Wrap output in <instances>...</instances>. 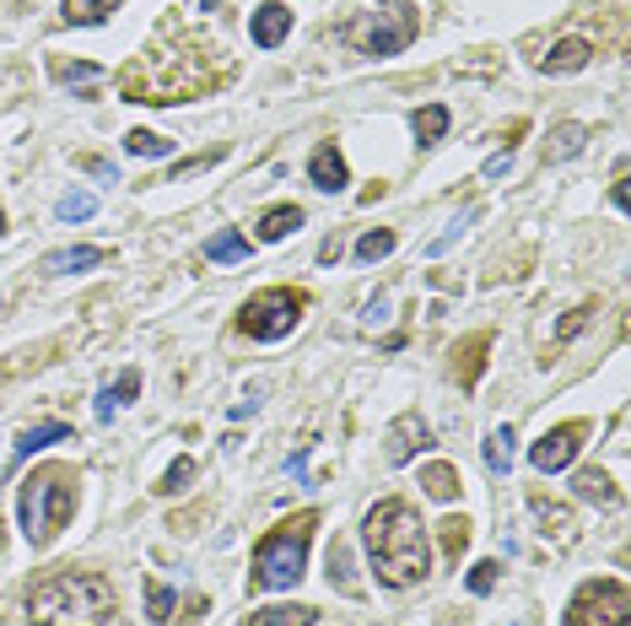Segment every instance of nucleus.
Masks as SVG:
<instances>
[{"label": "nucleus", "instance_id": "4468645a", "mask_svg": "<svg viewBox=\"0 0 631 626\" xmlns=\"http://www.w3.org/2000/svg\"><path fill=\"white\" fill-rule=\"evenodd\" d=\"M249 33H254V44H260V49H275V44H281V38L291 33V11H286L281 0H265V5L254 11Z\"/></svg>", "mask_w": 631, "mask_h": 626}, {"label": "nucleus", "instance_id": "ea45409f", "mask_svg": "<svg viewBox=\"0 0 631 626\" xmlns=\"http://www.w3.org/2000/svg\"><path fill=\"white\" fill-rule=\"evenodd\" d=\"M610 200H616V211H627L631 194H627V174H616V189H610Z\"/></svg>", "mask_w": 631, "mask_h": 626}, {"label": "nucleus", "instance_id": "c9c22d12", "mask_svg": "<svg viewBox=\"0 0 631 626\" xmlns=\"http://www.w3.org/2000/svg\"><path fill=\"white\" fill-rule=\"evenodd\" d=\"M335 578H341V589H346V594H357V583H352V556H346V545H335V551H330V583H335Z\"/></svg>", "mask_w": 631, "mask_h": 626}, {"label": "nucleus", "instance_id": "ddd939ff", "mask_svg": "<svg viewBox=\"0 0 631 626\" xmlns=\"http://www.w3.org/2000/svg\"><path fill=\"white\" fill-rule=\"evenodd\" d=\"M486 352H491V335H486V330L469 335V341H459V346H453V383L475 389V383H480V367H486Z\"/></svg>", "mask_w": 631, "mask_h": 626}, {"label": "nucleus", "instance_id": "bb28decb", "mask_svg": "<svg viewBox=\"0 0 631 626\" xmlns=\"http://www.w3.org/2000/svg\"><path fill=\"white\" fill-rule=\"evenodd\" d=\"M174 605H179V594H174L168 583L146 578V622H152V626H168V622H174Z\"/></svg>", "mask_w": 631, "mask_h": 626}, {"label": "nucleus", "instance_id": "6e6552de", "mask_svg": "<svg viewBox=\"0 0 631 626\" xmlns=\"http://www.w3.org/2000/svg\"><path fill=\"white\" fill-rule=\"evenodd\" d=\"M627 622H631V594L621 578H594L567 605V626H627Z\"/></svg>", "mask_w": 631, "mask_h": 626}, {"label": "nucleus", "instance_id": "72a5a7b5", "mask_svg": "<svg viewBox=\"0 0 631 626\" xmlns=\"http://www.w3.org/2000/svg\"><path fill=\"white\" fill-rule=\"evenodd\" d=\"M594 314H599L594 303H578V308H572V314H567V319L556 324V341H572V335H578V330H583V324H588Z\"/></svg>", "mask_w": 631, "mask_h": 626}, {"label": "nucleus", "instance_id": "f257e3e1", "mask_svg": "<svg viewBox=\"0 0 631 626\" xmlns=\"http://www.w3.org/2000/svg\"><path fill=\"white\" fill-rule=\"evenodd\" d=\"M361 540H367V556H372L378 583H389V589H416V583L432 572L427 524H421V513H416L405 497L378 503V508L361 519Z\"/></svg>", "mask_w": 631, "mask_h": 626}, {"label": "nucleus", "instance_id": "58836bf2", "mask_svg": "<svg viewBox=\"0 0 631 626\" xmlns=\"http://www.w3.org/2000/svg\"><path fill=\"white\" fill-rule=\"evenodd\" d=\"M211 163H222V152H205V157H189V163H179V168H174V179H183V174H200V168H211Z\"/></svg>", "mask_w": 631, "mask_h": 626}, {"label": "nucleus", "instance_id": "c756f323", "mask_svg": "<svg viewBox=\"0 0 631 626\" xmlns=\"http://www.w3.org/2000/svg\"><path fill=\"white\" fill-rule=\"evenodd\" d=\"M189 481H194V459L179 453V459L168 464V475L157 481V492H163V497H179V492H189Z\"/></svg>", "mask_w": 631, "mask_h": 626}, {"label": "nucleus", "instance_id": "a878e982", "mask_svg": "<svg viewBox=\"0 0 631 626\" xmlns=\"http://www.w3.org/2000/svg\"><path fill=\"white\" fill-rule=\"evenodd\" d=\"M421 492H427L432 503H459V475H453V464H427V470H421Z\"/></svg>", "mask_w": 631, "mask_h": 626}, {"label": "nucleus", "instance_id": "4be33fe9", "mask_svg": "<svg viewBox=\"0 0 631 626\" xmlns=\"http://www.w3.org/2000/svg\"><path fill=\"white\" fill-rule=\"evenodd\" d=\"M319 611L313 605H271V611H254L243 626H313Z\"/></svg>", "mask_w": 631, "mask_h": 626}, {"label": "nucleus", "instance_id": "a211bd4d", "mask_svg": "<svg viewBox=\"0 0 631 626\" xmlns=\"http://www.w3.org/2000/svg\"><path fill=\"white\" fill-rule=\"evenodd\" d=\"M572 486H578V497H583V503H605V508H616V503H621V486H616L605 470H578V481H572Z\"/></svg>", "mask_w": 631, "mask_h": 626}, {"label": "nucleus", "instance_id": "2f4dec72", "mask_svg": "<svg viewBox=\"0 0 631 626\" xmlns=\"http://www.w3.org/2000/svg\"><path fill=\"white\" fill-rule=\"evenodd\" d=\"M383 255H394V233H389V227H383V233H367V238L357 244V260H361V265H378Z\"/></svg>", "mask_w": 631, "mask_h": 626}, {"label": "nucleus", "instance_id": "6ab92c4d", "mask_svg": "<svg viewBox=\"0 0 631 626\" xmlns=\"http://www.w3.org/2000/svg\"><path fill=\"white\" fill-rule=\"evenodd\" d=\"M108 11H119V0H66L60 22L66 27H97V22H108Z\"/></svg>", "mask_w": 631, "mask_h": 626}, {"label": "nucleus", "instance_id": "7c9ffc66", "mask_svg": "<svg viewBox=\"0 0 631 626\" xmlns=\"http://www.w3.org/2000/svg\"><path fill=\"white\" fill-rule=\"evenodd\" d=\"M92 211H97V200H92V194H82V189L60 194V205H55V216H60V222H87Z\"/></svg>", "mask_w": 631, "mask_h": 626}, {"label": "nucleus", "instance_id": "a19ab883", "mask_svg": "<svg viewBox=\"0 0 631 626\" xmlns=\"http://www.w3.org/2000/svg\"><path fill=\"white\" fill-rule=\"evenodd\" d=\"M341 260V238H324V249H319V265H335Z\"/></svg>", "mask_w": 631, "mask_h": 626}, {"label": "nucleus", "instance_id": "2eb2a0df", "mask_svg": "<svg viewBox=\"0 0 631 626\" xmlns=\"http://www.w3.org/2000/svg\"><path fill=\"white\" fill-rule=\"evenodd\" d=\"M302 227V205H271L265 216H260V244H281V238H291Z\"/></svg>", "mask_w": 631, "mask_h": 626}, {"label": "nucleus", "instance_id": "c85d7f7f", "mask_svg": "<svg viewBox=\"0 0 631 626\" xmlns=\"http://www.w3.org/2000/svg\"><path fill=\"white\" fill-rule=\"evenodd\" d=\"M486 464H491L497 475L513 470V427H497V433L486 438Z\"/></svg>", "mask_w": 631, "mask_h": 626}, {"label": "nucleus", "instance_id": "393cba45", "mask_svg": "<svg viewBox=\"0 0 631 626\" xmlns=\"http://www.w3.org/2000/svg\"><path fill=\"white\" fill-rule=\"evenodd\" d=\"M66 438H71V427H66V422H38V427H27V433L16 438V453H22V459H33L38 448L66 444Z\"/></svg>", "mask_w": 631, "mask_h": 626}, {"label": "nucleus", "instance_id": "9b49d317", "mask_svg": "<svg viewBox=\"0 0 631 626\" xmlns=\"http://www.w3.org/2000/svg\"><path fill=\"white\" fill-rule=\"evenodd\" d=\"M588 60H594V44H588V38H556L550 55L540 60V71L545 76H572V71H583Z\"/></svg>", "mask_w": 631, "mask_h": 626}, {"label": "nucleus", "instance_id": "aec40b11", "mask_svg": "<svg viewBox=\"0 0 631 626\" xmlns=\"http://www.w3.org/2000/svg\"><path fill=\"white\" fill-rule=\"evenodd\" d=\"M103 260H108L103 249H87V244H82V249H55V255H44V270H49V275H71V270H92V265H103Z\"/></svg>", "mask_w": 631, "mask_h": 626}, {"label": "nucleus", "instance_id": "4c0bfd02", "mask_svg": "<svg viewBox=\"0 0 631 626\" xmlns=\"http://www.w3.org/2000/svg\"><path fill=\"white\" fill-rule=\"evenodd\" d=\"M508 168H513V146H508V152H491V157H486V179H502Z\"/></svg>", "mask_w": 631, "mask_h": 626}, {"label": "nucleus", "instance_id": "412c9836", "mask_svg": "<svg viewBox=\"0 0 631 626\" xmlns=\"http://www.w3.org/2000/svg\"><path fill=\"white\" fill-rule=\"evenodd\" d=\"M410 130H416V141H421V146H438V141L449 135V108H443V103H427V108H416Z\"/></svg>", "mask_w": 631, "mask_h": 626}, {"label": "nucleus", "instance_id": "423d86ee", "mask_svg": "<svg viewBox=\"0 0 631 626\" xmlns=\"http://www.w3.org/2000/svg\"><path fill=\"white\" fill-rule=\"evenodd\" d=\"M313 530H319V513H291L281 519L271 535L254 545V578L249 589H291L308 567V545H313Z\"/></svg>", "mask_w": 631, "mask_h": 626}, {"label": "nucleus", "instance_id": "e433bc0d", "mask_svg": "<svg viewBox=\"0 0 631 626\" xmlns=\"http://www.w3.org/2000/svg\"><path fill=\"white\" fill-rule=\"evenodd\" d=\"M55 76H60V82H92L97 66H87V60H82V66H55Z\"/></svg>", "mask_w": 631, "mask_h": 626}, {"label": "nucleus", "instance_id": "f03ea898", "mask_svg": "<svg viewBox=\"0 0 631 626\" xmlns=\"http://www.w3.org/2000/svg\"><path fill=\"white\" fill-rule=\"evenodd\" d=\"M119 87H124V97H135V103H189V97L216 87L211 49H200V44H189V49L152 44L146 55H135V66L119 76Z\"/></svg>", "mask_w": 631, "mask_h": 626}, {"label": "nucleus", "instance_id": "7ed1b4c3", "mask_svg": "<svg viewBox=\"0 0 631 626\" xmlns=\"http://www.w3.org/2000/svg\"><path fill=\"white\" fill-rule=\"evenodd\" d=\"M119 611V594L103 572H55L27 594V622L33 626H108Z\"/></svg>", "mask_w": 631, "mask_h": 626}, {"label": "nucleus", "instance_id": "5701e85b", "mask_svg": "<svg viewBox=\"0 0 631 626\" xmlns=\"http://www.w3.org/2000/svg\"><path fill=\"white\" fill-rule=\"evenodd\" d=\"M529 508H535V519L545 524V535H556V540H572V508H561V503H550V497H529Z\"/></svg>", "mask_w": 631, "mask_h": 626}, {"label": "nucleus", "instance_id": "39448f33", "mask_svg": "<svg viewBox=\"0 0 631 626\" xmlns=\"http://www.w3.org/2000/svg\"><path fill=\"white\" fill-rule=\"evenodd\" d=\"M416 33H421V11H416V5H405V0L361 5L357 16H346V22L335 27V38H341L346 49L367 55V60H389V55L410 49V44H416Z\"/></svg>", "mask_w": 631, "mask_h": 626}, {"label": "nucleus", "instance_id": "b1692460", "mask_svg": "<svg viewBox=\"0 0 631 626\" xmlns=\"http://www.w3.org/2000/svg\"><path fill=\"white\" fill-rule=\"evenodd\" d=\"M205 260H211V265H238V260H249V238L227 227V233H216V238L205 244Z\"/></svg>", "mask_w": 631, "mask_h": 626}, {"label": "nucleus", "instance_id": "1a4fd4ad", "mask_svg": "<svg viewBox=\"0 0 631 626\" xmlns=\"http://www.w3.org/2000/svg\"><path fill=\"white\" fill-rule=\"evenodd\" d=\"M583 438H588V422H567V427H550L540 444L529 448V464H535L540 475H556V470H567V464L578 459Z\"/></svg>", "mask_w": 631, "mask_h": 626}, {"label": "nucleus", "instance_id": "0eeeda50", "mask_svg": "<svg viewBox=\"0 0 631 626\" xmlns=\"http://www.w3.org/2000/svg\"><path fill=\"white\" fill-rule=\"evenodd\" d=\"M308 314V292L302 286H265L238 308V335L249 341H286Z\"/></svg>", "mask_w": 631, "mask_h": 626}, {"label": "nucleus", "instance_id": "dca6fc26", "mask_svg": "<svg viewBox=\"0 0 631 626\" xmlns=\"http://www.w3.org/2000/svg\"><path fill=\"white\" fill-rule=\"evenodd\" d=\"M583 146H588V130H583V125H556L550 141H545V163H567V157H578Z\"/></svg>", "mask_w": 631, "mask_h": 626}, {"label": "nucleus", "instance_id": "f8f14e48", "mask_svg": "<svg viewBox=\"0 0 631 626\" xmlns=\"http://www.w3.org/2000/svg\"><path fill=\"white\" fill-rule=\"evenodd\" d=\"M308 179H313V189H324V194H341V189L352 184V174H346V157L324 141V146L308 157Z\"/></svg>", "mask_w": 631, "mask_h": 626}, {"label": "nucleus", "instance_id": "f3484780", "mask_svg": "<svg viewBox=\"0 0 631 626\" xmlns=\"http://www.w3.org/2000/svg\"><path fill=\"white\" fill-rule=\"evenodd\" d=\"M135 394H141V373L130 367L119 383H108V389L97 394V422H114V411H119V405H130Z\"/></svg>", "mask_w": 631, "mask_h": 626}, {"label": "nucleus", "instance_id": "473e14b6", "mask_svg": "<svg viewBox=\"0 0 631 626\" xmlns=\"http://www.w3.org/2000/svg\"><path fill=\"white\" fill-rule=\"evenodd\" d=\"M438 530H443V551H449L453 562H459V551L469 545V519H443Z\"/></svg>", "mask_w": 631, "mask_h": 626}, {"label": "nucleus", "instance_id": "79ce46f5", "mask_svg": "<svg viewBox=\"0 0 631 626\" xmlns=\"http://www.w3.org/2000/svg\"><path fill=\"white\" fill-rule=\"evenodd\" d=\"M0 233H5V211H0Z\"/></svg>", "mask_w": 631, "mask_h": 626}, {"label": "nucleus", "instance_id": "20e7f679", "mask_svg": "<svg viewBox=\"0 0 631 626\" xmlns=\"http://www.w3.org/2000/svg\"><path fill=\"white\" fill-rule=\"evenodd\" d=\"M76 513V475L66 464H38L22 486H16V524L33 551L55 545L60 530L71 524Z\"/></svg>", "mask_w": 631, "mask_h": 626}, {"label": "nucleus", "instance_id": "cd10ccee", "mask_svg": "<svg viewBox=\"0 0 631 626\" xmlns=\"http://www.w3.org/2000/svg\"><path fill=\"white\" fill-rule=\"evenodd\" d=\"M124 152H130V157H168L174 141L157 135V130H130V135H124Z\"/></svg>", "mask_w": 631, "mask_h": 626}, {"label": "nucleus", "instance_id": "9d476101", "mask_svg": "<svg viewBox=\"0 0 631 626\" xmlns=\"http://www.w3.org/2000/svg\"><path fill=\"white\" fill-rule=\"evenodd\" d=\"M383 453H389V464H410L416 453H427L432 448V427L416 416V411H405V416H394L389 422V433H383Z\"/></svg>", "mask_w": 631, "mask_h": 626}, {"label": "nucleus", "instance_id": "f704fd0d", "mask_svg": "<svg viewBox=\"0 0 631 626\" xmlns=\"http://www.w3.org/2000/svg\"><path fill=\"white\" fill-rule=\"evenodd\" d=\"M497 572H502L497 562H475V567H469V578H464V583H469V594H491V589H497Z\"/></svg>", "mask_w": 631, "mask_h": 626}]
</instances>
